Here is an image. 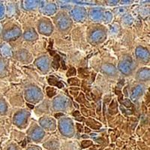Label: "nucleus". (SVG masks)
I'll return each mask as SVG.
<instances>
[{
	"label": "nucleus",
	"instance_id": "nucleus-1",
	"mask_svg": "<svg viewBox=\"0 0 150 150\" xmlns=\"http://www.w3.org/2000/svg\"><path fill=\"white\" fill-rule=\"evenodd\" d=\"M119 69L121 71L122 73L126 75L131 74L132 70H133V62L130 56H128L126 58L120 62L119 65Z\"/></svg>",
	"mask_w": 150,
	"mask_h": 150
},
{
	"label": "nucleus",
	"instance_id": "nucleus-2",
	"mask_svg": "<svg viewBox=\"0 0 150 150\" xmlns=\"http://www.w3.org/2000/svg\"><path fill=\"white\" fill-rule=\"evenodd\" d=\"M42 97L41 92L39 89L37 88H31L26 90V100L31 101V102H35L38 100H41V98Z\"/></svg>",
	"mask_w": 150,
	"mask_h": 150
},
{
	"label": "nucleus",
	"instance_id": "nucleus-3",
	"mask_svg": "<svg viewBox=\"0 0 150 150\" xmlns=\"http://www.w3.org/2000/svg\"><path fill=\"white\" fill-rule=\"evenodd\" d=\"M60 131L62 134H65L66 136H69L73 132V127H72V122L71 120H62L59 124Z\"/></svg>",
	"mask_w": 150,
	"mask_h": 150
},
{
	"label": "nucleus",
	"instance_id": "nucleus-4",
	"mask_svg": "<svg viewBox=\"0 0 150 150\" xmlns=\"http://www.w3.org/2000/svg\"><path fill=\"white\" fill-rule=\"evenodd\" d=\"M68 106V99L62 96H59L53 101V107L56 110H63Z\"/></svg>",
	"mask_w": 150,
	"mask_h": 150
},
{
	"label": "nucleus",
	"instance_id": "nucleus-5",
	"mask_svg": "<svg viewBox=\"0 0 150 150\" xmlns=\"http://www.w3.org/2000/svg\"><path fill=\"white\" fill-rule=\"evenodd\" d=\"M56 24L59 26V28L62 30H66L69 28L71 25L70 20L65 15L59 16L56 20Z\"/></svg>",
	"mask_w": 150,
	"mask_h": 150
},
{
	"label": "nucleus",
	"instance_id": "nucleus-6",
	"mask_svg": "<svg viewBox=\"0 0 150 150\" xmlns=\"http://www.w3.org/2000/svg\"><path fill=\"white\" fill-rule=\"evenodd\" d=\"M21 30L18 28H14L5 32L4 34V38L5 40H14L21 35Z\"/></svg>",
	"mask_w": 150,
	"mask_h": 150
},
{
	"label": "nucleus",
	"instance_id": "nucleus-7",
	"mask_svg": "<svg viewBox=\"0 0 150 150\" xmlns=\"http://www.w3.org/2000/svg\"><path fill=\"white\" fill-rule=\"evenodd\" d=\"M38 29L41 33V34L49 35L53 31V27H52V25L49 22L45 21V22H41V23L39 24Z\"/></svg>",
	"mask_w": 150,
	"mask_h": 150
},
{
	"label": "nucleus",
	"instance_id": "nucleus-8",
	"mask_svg": "<svg viewBox=\"0 0 150 150\" xmlns=\"http://www.w3.org/2000/svg\"><path fill=\"white\" fill-rule=\"evenodd\" d=\"M36 65L38 68H40L41 71H47L49 68V59L47 58V56H42L41 58L38 59L36 61Z\"/></svg>",
	"mask_w": 150,
	"mask_h": 150
},
{
	"label": "nucleus",
	"instance_id": "nucleus-9",
	"mask_svg": "<svg viewBox=\"0 0 150 150\" xmlns=\"http://www.w3.org/2000/svg\"><path fill=\"white\" fill-rule=\"evenodd\" d=\"M104 37V33L102 30H100V29H97V30H95L92 33V34L90 36V39L92 40V42L93 43H98L101 41V40L102 41L103 38Z\"/></svg>",
	"mask_w": 150,
	"mask_h": 150
},
{
	"label": "nucleus",
	"instance_id": "nucleus-10",
	"mask_svg": "<svg viewBox=\"0 0 150 150\" xmlns=\"http://www.w3.org/2000/svg\"><path fill=\"white\" fill-rule=\"evenodd\" d=\"M101 70L104 74L109 75V76H115L117 73L116 68L113 65H110V64H106V65H103Z\"/></svg>",
	"mask_w": 150,
	"mask_h": 150
},
{
	"label": "nucleus",
	"instance_id": "nucleus-11",
	"mask_svg": "<svg viewBox=\"0 0 150 150\" xmlns=\"http://www.w3.org/2000/svg\"><path fill=\"white\" fill-rule=\"evenodd\" d=\"M136 54L137 58L141 60L149 59V52L146 49L143 47H137L136 50Z\"/></svg>",
	"mask_w": 150,
	"mask_h": 150
},
{
	"label": "nucleus",
	"instance_id": "nucleus-12",
	"mask_svg": "<svg viewBox=\"0 0 150 150\" xmlns=\"http://www.w3.org/2000/svg\"><path fill=\"white\" fill-rule=\"evenodd\" d=\"M71 14L75 20L80 21L84 19L86 13L85 11L83 8H74V10H72Z\"/></svg>",
	"mask_w": 150,
	"mask_h": 150
},
{
	"label": "nucleus",
	"instance_id": "nucleus-13",
	"mask_svg": "<svg viewBox=\"0 0 150 150\" xmlns=\"http://www.w3.org/2000/svg\"><path fill=\"white\" fill-rule=\"evenodd\" d=\"M26 120V112H18L14 116V122L18 126L21 127L23 124H25V122Z\"/></svg>",
	"mask_w": 150,
	"mask_h": 150
},
{
	"label": "nucleus",
	"instance_id": "nucleus-14",
	"mask_svg": "<svg viewBox=\"0 0 150 150\" xmlns=\"http://www.w3.org/2000/svg\"><path fill=\"white\" fill-rule=\"evenodd\" d=\"M41 125L47 130H53L55 128V122L50 119H43L41 120Z\"/></svg>",
	"mask_w": 150,
	"mask_h": 150
},
{
	"label": "nucleus",
	"instance_id": "nucleus-15",
	"mask_svg": "<svg viewBox=\"0 0 150 150\" xmlns=\"http://www.w3.org/2000/svg\"><path fill=\"white\" fill-rule=\"evenodd\" d=\"M143 89L141 86H138L135 87L134 89L132 91V94H131V98L134 101H137V99L140 98V96L143 94Z\"/></svg>",
	"mask_w": 150,
	"mask_h": 150
},
{
	"label": "nucleus",
	"instance_id": "nucleus-16",
	"mask_svg": "<svg viewBox=\"0 0 150 150\" xmlns=\"http://www.w3.org/2000/svg\"><path fill=\"white\" fill-rule=\"evenodd\" d=\"M137 77L140 80L146 81L149 78V68H142L141 70L139 71L137 74Z\"/></svg>",
	"mask_w": 150,
	"mask_h": 150
},
{
	"label": "nucleus",
	"instance_id": "nucleus-17",
	"mask_svg": "<svg viewBox=\"0 0 150 150\" xmlns=\"http://www.w3.org/2000/svg\"><path fill=\"white\" fill-rule=\"evenodd\" d=\"M37 34H36L35 32L33 29H29V30L26 31V33L24 34V38L27 41H33V40H35L37 38Z\"/></svg>",
	"mask_w": 150,
	"mask_h": 150
},
{
	"label": "nucleus",
	"instance_id": "nucleus-18",
	"mask_svg": "<svg viewBox=\"0 0 150 150\" xmlns=\"http://www.w3.org/2000/svg\"><path fill=\"white\" fill-rule=\"evenodd\" d=\"M31 135H32L33 139H35V140H38V139H41L43 137V135H44V131L41 128H36L34 131H33Z\"/></svg>",
	"mask_w": 150,
	"mask_h": 150
},
{
	"label": "nucleus",
	"instance_id": "nucleus-19",
	"mask_svg": "<svg viewBox=\"0 0 150 150\" xmlns=\"http://www.w3.org/2000/svg\"><path fill=\"white\" fill-rule=\"evenodd\" d=\"M56 5H55L54 4H50V5H48L45 8V11H44V13L47 14H52L56 12Z\"/></svg>",
	"mask_w": 150,
	"mask_h": 150
},
{
	"label": "nucleus",
	"instance_id": "nucleus-20",
	"mask_svg": "<svg viewBox=\"0 0 150 150\" xmlns=\"http://www.w3.org/2000/svg\"><path fill=\"white\" fill-rule=\"evenodd\" d=\"M91 17L93 20H96V21H98V20H100L102 17V12L100 10H94L92 11V13H91Z\"/></svg>",
	"mask_w": 150,
	"mask_h": 150
},
{
	"label": "nucleus",
	"instance_id": "nucleus-21",
	"mask_svg": "<svg viewBox=\"0 0 150 150\" xmlns=\"http://www.w3.org/2000/svg\"><path fill=\"white\" fill-rule=\"evenodd\" d=\"M48 83L51 86H57L59 88H62V87L64 86L63 83H62L60 81H58V80L54 78L48 79Z\"/></svg>",
	"mask_w": 150,
	"mask_h": 150
},
{
	"label": "nucleus",
	"instance_id": "nucleus-22",
	"mask_svg": "<svg viewBox=\"0 0 150 150\" xmlns=\"http://www.w3.org/2000/svg\"><path fill=\"white\" fill-rule=\"evenodd\" d=\"M59 60H60V57L58 56L57 54H56L54 56V61L53 62V63H52V65L54 68L56 69H58L59 67Z\"/></svg>",
	"mask_w": 150,
	"mask_h": 150
},
{
	"label": "nucleus",
	"instance_id": "nucleus-23",
	"mask_svg": "<svg viewBox=\"0 0 150 150\" xmlns=\"http://www.w3.org/2000/svg\"><path fill=\"white\" fill-rule=\"evenodd\" d=\"M37 2L35 1H30V2H26L25 3V8L26 9H32L34 8L35 7L37 6Z\"/></svg>",
	"mask_w": 150,
	"mask_h": 150
},
{
	"label": "nucleus",
	"instance_id": "nucleus-24",
	"mask_svg": "<svg viewBox=\"0 0 150 150\" xmlns=\"http://www.w3.org/2000/svg\"><path fill=\"white\" fill-rule=\"evenodd\" d=\"M7 110V106H6V104H5V101L3 100H0V112H6Z\"/></svg>",
	"mask_w": 150,
	"mask_h": 150
},
{
	"label": "nucleus",
	"instance_id": "nucleus-25",
	"mask_svg": "<svg viewBox=\"0 0 150 150\" xmlns=\"http://www.w3.org/2000/svg\"><path fill=\"white\" fill-rule=\"evenodd\" d=\"M56 92V90H55V89H53V87H48V88H47V96L50 98H51L53 96H55Z\"/></svg>",
	"mask_w": 150,
	"mask_h": 150
},
{
	"label": "nucleus",
	"instance_id": "nucleus-26",
	"mask_svg": "<svg viewBox=\"0 0 150 150\" xmlns=\"http://www.w3.org/2000/svg\"><path fill=\"white\" fill-rule=\"evenodd\" d=\"M68 83L73 86H79L80 84V80L77 78H71L68 80Z\"/></svg>",
	"mask_w": 150,
	"mask_h": 150
},
{
	"label": "nucleus",
	"instance_id": "nucleus-27",
	"mask_svg": "<svg viewBox=\"0 0 150 150\" xmlns=\"http://www.w3.org/2000/svg\"><path fill=\"white\" fill-rule=\"evenodd\" d=\"M2 53L5 56H10L11 52V49L7 46H4L2 47Z\"/></svg>",
	"mask_w": 150,
	"mask_h": 150
},
{
	"label": "nucleus",
	"instance_id": "nucleus-28",
	"mask_svg": "<svg viewBox=\"0 0 150 150\" xmlns=\"http://www.w3.org/2000/svg\"><path fill=\"white\" fill-rule=\"evenodd\" d=\"M5 71V64L1 59H0V75H2Z\"/></svg>",
	"mask_w": 150,
	"mask_h": 150
},
{
	"label": "nucleus",
	"instance_id": "nucleus-29",
	"mask_svg": "<svg viewBox=\"0 0 150 150\" xmlns=\"http://www.w3.org/2000/svg\"><path fill=\"white\" fill-rule=\"evenodd\" d=\"M79 73H80V76L82 77H88V71L85 69H83V68H80L79 69Z\"/></svg>",
	"mask_w": 150,
	"mask_h": 150
},
{
	"label": "nucleus",
	"instance_id": "nucleus-30",
	"mask_svg": "<svg viewBox=\"0 0 150 150\" xmlns=\"http://www.w3.org/2000/svg\"><path fill=\"white\" fill-rule=\"evenodd\" d=\"M27 55L28 53L26 52H19L18 53V57H21L22 56V58L21 59V60H26L27 59Z\"/></svg>",
	"mask_w": 150,
	"mask_h": 150
},
{
	"label": "nucleus",
	"instance_id": "nucleus-31",
	"mask_svg": "<svg viewBox=\"0 0 150 150\" xmlns=\"http://www.w3.org/2000/svg\"><path fill=\"white\" fill-rule=\"evenodd\" d=\"M76 74V70H75V68H71L69 69V71L67 73V76L69 77V76H74V75Z\"/></svg>",
	"mask_w": 150,
	"mask_h": 150
},
{
	"label": "nucleus",
	"instance_id": "nucleus-32",
	"mask_svg": "<svg viewBox=\"0 0 150 150\" xmlns=\"http://www.w3.org/2000/svg\"><path fill=\"white\" fill-rule=\"evenodd\" d=\"M4 12H5V9H4L3 5L0 3V19L4 17Z\"/></svg>",
	"mask_w": 150,
	"mask_h": 150
},
{
	"label": "nucleus",
	"instance_id": "nucleus-33",
	"mask_svg": "<svg viewBox=\"0 0 150 150\" xmlns=\"http://www.w3.org/2000/svg\"><path fill=\"white\" fill-rule=\"evenodd\" d=\"M122 104H124L125 107H127V108H130V107L131 106V101H130L128 99H125V101L122 102Z\"/></svg>",
	"mask_w": 150,
	"mask_h": 150
},
{
	"label": "nucleus",
	"instance_id": "nucleus-34",
	"mask_svg": "<svg viewBox=\"0 0 150 150\" xmlns=\"http://www.w3.org/2000/svg\"><path fill=\"white\" fill-rule=\"evenodd\" d=\"M105 14H106L105 17H106V18H107V21H110L111 19H112V14H111L110 12H107Z\"/></svg>",
	"mask_w": 150,
	"mask_h": 150
},
{
	"label": "nucleus",
	"instance_id": "nucleus-35",
	"mask_svg": "<svg viewBox=\"0 0 150 150\" xmlns=\"http://www.w3.org/2000/svg\"><path fill=\"white\" fill-rule=\"evenodd\" d=\"M83 146H90V145H92V141H90V140H88V141H83Z\"/></svg>",
	"mask_w": 150,
	"mask_h": 150
},
{
	"label": "nucleus",
	"instance_id": "nucleus-36",
	"mask_svg": "<svg viewBox=\"0 0 150 150\" xmlns=\"http://www.w3.org/2000/svg\"><path fill=\"white\" fill-rule=\"evenodd\" d=\"M77 129L79 130V131H80V132H81V131H83V127L81 125L79 124V123H77Z\"/></svg>",
	"mask_w": 150,
	"mask_h": 150
},
{
	"label": "nucleus",
	"instance_id": "nucleus-37",
	"mask_svg": "<svg viewBox=\"0 0 150 150\" xmlns=\"http://www.w3.org/2000/svg\"><path fill=\"white\" fill-rule=\"evenodd\" d=\"M79 115H80V112H79L78 111H76V112H74L73 113V116H75V117H77V116H79Z\"/></svg>",
	"mask_w": 150,
	"mask_h": 150
},
{
	"label": "nucleus",
	"instance_id": "nucleus-38",
	"mask_svg": "<svg viewBox=\"0 0 150 150\" xmlns=\"http://www.w3.org/2000/svg\"><path fill=\"white\" fill-rule=\"evenodd\" d=\"M64 116L63 113H57V114L55 115V116H56V117H59V116Z\"/></svg>",
	"mask_w": 150,
	"mask_h": 150
},
{
	"label": "nucleus",
	"instance_id": "nucleus-39",
	"mask_svg": "<svg viewBox=\"0 0 150 150\" xmlns=\"http://www.w3.org/2000/svg\"><path fill=\"white\" fill-rule=\"evenodd\" d=\"M27 105L29 106V108H34V106H31V104H28Z\"/></svg>",
	"mask_w": 150,
	"mask_h": 150
},
{
	"label": "nucleus",
	"instance_id": "nucleus-40",
	"mask_svg": "<svg viewBox=\"0 0 150 150\" xmlns=\"http://www.w3.org/2000/svg\"><path fill=\"white\" fill-rule=\"evenodd\" d=\"M86 132H89V131H90V130L89 129V128H86Z\"/></svg>",
	"mask_w": 150,
	"mask_h": 150
}]
</instances>
